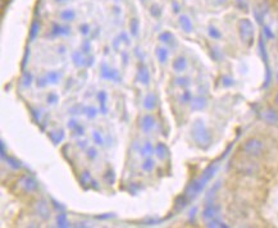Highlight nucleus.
Returning a JSON list of instances; mask_svg holds the SVG:
<instances>
[{
	"label": "nucleus",
	"mask_w": 278,
	"mask_h": 228,
	"mask_svg": "<svg viewBox=\"0 0 278 228\" xmlns=\"http://www.w3.org/2000/svg\"><path fill=\"white\" fill-rule=\"evenodd\" d=\"M181 24L186 28V31H190V28H191V22H190L189 18L181 17Z\"/></svg>",
	"instance_id": "20e7f679"
},
{
	"label": "nucleus",
	"mask_w": 278,
	"mask_h": 228,
	"mask_svg": "<svg viewBox=\"0 0 278 228\" xmlns=\"http://www.w3.org/2000/svg\"><path fill=\"white\" fill-rule=\"evenodd\" d=\"M244 149L245 152L250 155H260L261 152H263V144L258 140H249L247 142H245Z\"/></svg>",
	"instance_id": "f03ea898"
},
{
	"label": "nucleus",
	"mask_w": 278,
	"mask_h": 228,
	"mask_svg": "<svg viewBox=\"0 0 278 228\" xmlns=\"http://www.w3.org/2000/svg\"><path fill=\"white\" fill-rule=\"evenodd\" d=\"M276 103L278 104V94H277V96H276Z\"/></svg>",
	"instance_id": "423d86ee"
},
{
	"label": "nucleus",
	"mask_w": 278,
	"mask_h": 228,
	"mask_svg": "<svg viewBox=\"0 0 278 228\" xmlns=\"http://www.w3.org/2000/svg\"><path fill=\"white\" fill-rule=\"evenodd\" d=\"M265 119L269 122H277L278 121V115L275 113L273 111H269L265 113Z\"/></svg>",
	"instance_id": "7ed1b4c3"
},
{
	"label": "nucleus",
	"mask_w": 278,
	"mask_h": 228,
	"mask_svg": "<svg viewBox=\"0 0 278 228\" xmlns=\"http://www.w3.org/2000/svg\"><path fill=\"white\" fill-rule=\"evenodd\" d=\"M210 34L213 36H219V32L217 31V28H210Z\"/></svg>",
	"instance_id": "39448f33"
},
{
	"label": "nucleus",
	"mask_w": 278,
	"mask_h": 228,
	"mask_svg": "<svg viewBox=\"0 0 278 228\" xmlns=\"http://www.w3.org/2000/svg\"><path fill=\"white\" fill-rule=\"evenodd\" d=\"M238 30H240V36L242 41L247 45H250L254 38V26L247 18H242L238 23Z\"/></svg>",
	"instance_id": "f257e3e1"
}]
</instances>
